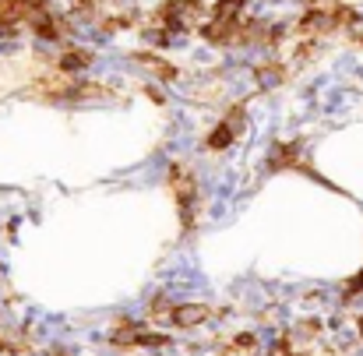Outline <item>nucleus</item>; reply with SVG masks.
<instances>
[{
    "instance_id": "nucleus-1",
    "label": "nucleus",
    "mask_w": 363,
    "mask_h": 356,
    "mask_svg": "<svg viewBox=\"0 0 363 356\" xmlns=\"http://www.w3.org/2000/svg\"><path fill=\"white\" fill-rule=\"evenodd\" d=\"M208 317V307H180L177 310V321L180 324H198V321H205Z\"/></svg>"
}]
</instances>
